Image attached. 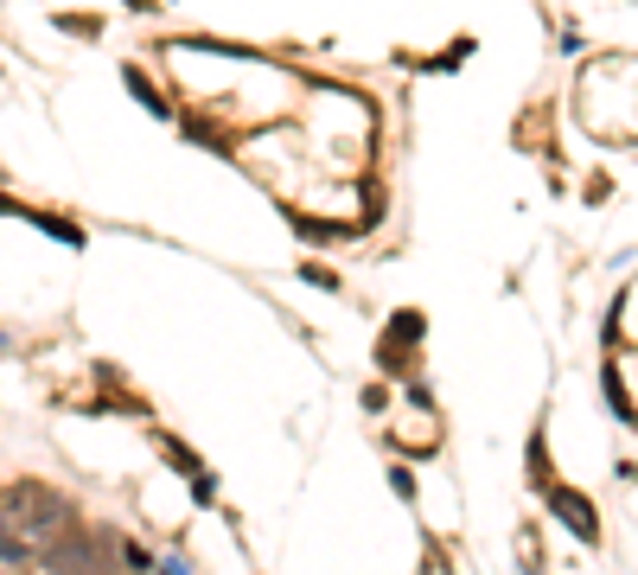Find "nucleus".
Masks as SVG:
<instances>
[{"label": "nucleus", "mask_w": 638, "mask_h": 575, "mask_svg": "<svg viewBox=\"0 0 638 575\" xmlns=\"http://www.w3.org/2000/svg\"><path fill=\"white\" fill-rule=\"evenodd\" d=\"M71 531V498L51 486H13L0 493V537H13L26 556H39L45 544H58Z\"/></svg>", "instance_id": "f257e3e1"}, {"label": "nucleus", "mask_w": 638, "mask_h": 575, "mask_svg": "<svg viewBox=\"0 0 638 575\" xmlns=\"http://www.w3.org/2000/svg\"><path fill=\"white\" fill-rule=\"evenodd\" d=\"M39 563H45L51 575H109V569H115V549H102L97 537H77V531H64L58 544L39 549Z\"/></svg>", "instance_id": "f03ea898"}, {"label": "nucleus", "mask_w": 638, "mask_h": 575, "mask_svg": "<svg viewBox=\"0 0 638 575\" xmlns=\"http://www.w3.org/2000/svg\"><path fill=\"white\" fill-rule=\"evenodd\" d=\"M549 512H556V518L568 524L581 544H594V537H600V518H594V505H587L575 486H556V493H549Z\"/></svg>", "instance_id": "7ed1b4c3"}, {"label": "nucleus", "mask_w": 638, "mask_h": 575, "mask_svg": "<svg viewBox=\"0 0 638 575\" xmlns=\"http://www.w3.org/2000/svg\"><path fill=\"white\" fill-rule=\"evenodd\" d=\"M122 83H128V90H134V103H148L153 115H166V97H160V90H153V83L141 78V71H122Z\"/></svg>", "instance_id": "20e7f679"}, {"label": "nucleus", "mask_w": 638, "mask_h": 575, "mask_svg": "<svg viewBox=\"0 0 638 575\" xmlns=\"http://www.w3.org/2000/svg\"><path fill=\"white\" fill-rule=\"evenodd\" d=\"M0 340H7V333H0Z\"/></svg>", "instance_id": "39448f33"}]
</instances>
